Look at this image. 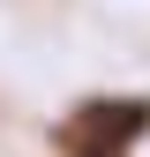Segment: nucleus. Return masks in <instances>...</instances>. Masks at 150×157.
Here are the masks:
<instances>
[{
    "mask_svg": "<svg viewBox=\"0 0 150 157\" xmlns=\"http://www.w3.org/2000/svg\"><path fill=\"white\" fill-rule=\"evenodd\" d=\"M150 135V97H83L60 120V157H128Z\"/></svg>",
    "mask_w": 150,
    "mask_h": 157,
    "instance_id": "f257e3e1",
    "label": "nucleus"
}]
</instances>
